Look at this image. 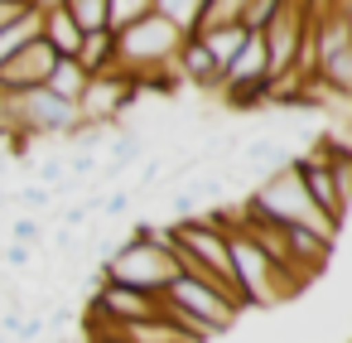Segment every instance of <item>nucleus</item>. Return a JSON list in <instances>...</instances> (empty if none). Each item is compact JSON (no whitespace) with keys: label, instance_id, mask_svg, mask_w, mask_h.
Wrapping results in <instances>:
<instances>
[{"label":"nucleus","instance_id":"1a4fd4ad","mask_svg":"<svg viewBox=\"0 0 352 343\" xmlns=\"http://www.w3.org/2000/svg\"><path fill=\"white\" fill-rule=\"evenodd\" d=\"M39 39H44L58 59H78L82 30L73 25V15L58 6V0H39Z\"/></svg>","mask_w":352,"mask_h":343},{"label":"nucleus","instance_id":"6e6552de","mask_svg":"<svg viewBox=\"0 0 352 343\" xmlns=\"http://www.w3.org/2000/svg\"><path fill=\"white\" fill-rule=\"evenodd\" d=\"M174 78H179V87H198V92H217V83H222V68H217V59L203 49V39L198 34H184V44H179V54H174Z\"/></svg>","mask_w":352,"mask_h":343},{"label":"nucleus","instance_id":"f257e3e1","mask_svg":"<svg viewBox=\"0 0 352 343\" xmlns=\"http://www.w3.org/2000/svg\"><path fill=\"white\" fill-rule=\"evenodd\" d=\"M111 44H116V73H126V78H135V87L140 92H150V87H160V92H174L179 87V78H174V54H179V44H184V34L164 20V15H140L135 25H126V30H116L111 34Z\"/></svg>","mask_w":352,"mask_h":343},{"label":"nucleus","instance_id":"dca6fc26","mask_svg":"<svg viewBox=\"0 0 352 343\" xmlns=\"http://www.w3.org/2000/svg\"><path fill=\"white\" fill-rule=\"evenodd\" d=\"M58 6L73 15V25H78L82 34L107 30V0H58Z\"/></svg>","mask_w":352,"mask_h":343},{"label":"nucleus","instance_id":"39448f33","mask_svg":"<svg viewBox=\"0 0 352 343\" xmlns=\"http://www.w3.org/2000/svg\"><path fill=\"white\" fill-rule=\"evenodd\" d=\"M169 304H179V309H188V314H198L203 324H212L217 333H227L232 324H236V314L246 309L232 290H222V285H212V280H193V276H184V271H174L169 276V285L160 290Z\"/></svg>","mask_w":352,"mask_h":343},{"label":"nucleus","instance_id":"aec40b11","mask_svg":"<svg viewBox=\"0 0 352 343\" xmlns=\"http://www.w3.org/2000/svg\"><path fill=\"white\" fill-rule=\"evenodd\" d=\"M34 251H44V247H25V242H6V266L10 271H25V266H34Z\"/></svg>","mask_w":352,"mask_h":343},{"label":"nucleus","instance_id":"423d86ee","mask_svg":"<svg viewBox=\"0 0 352 343\" xmlns=\"http://www.w3.org/2000/svg\"><path fill=\"white\" fill-rule=\"evenodd\" d=\"M135 102H140L135 78H126L116 68L111 73H92L82 97H78V126H121Z\"/></svg>","mask_w":352,"mask_h":343},{"label":"nucleus","instance_id":"f8f14e48","mask_svg":"<svg viewBox=\"0 0 352 343\" xmlns=\"http://www.w3.org/2000/svg\"><path fill=\"white\" fill-rule=\"evenodd\" d=\"M78 63H82V73H87V78H92V73H111V68H116V44H111V30L82 34V44H78Z\"/></svg>","mask_w":352,"mask_h":343},{"label":"nucleus","instance_id":"f03ea898","mask_svg":"<svg viewBox=\"0 0 352 343\" xmlns=\"http://www.w3.org/2000/svg\"><path fill=\"white\" fill-rule=\"evenodd\" d=\"M217 227H227V256H232V285H236V295H241V304L251 309V304H275V300H289V295H299L304 290V280L299 276H289V271H280L251 237H246V227L236 222V213L232 208H212L208 213Z\"/></svg>","mask_w":352,"mask_h":343},{"label":"nucleus","instance_id":"5701e85b","mask_svg":"<svg viewBox=\"0 0 352 343\" xmlns=\"http://www.w3.org/2000/svg\"><path fill=\"white\" fill-rule=\"evenodd\" d=\"M30 6H39V0H30Z\"/></svg>","mask_w":352,"mask_h":343},{"label":"nucleus","instance_id":"6ab92c4d","mask_svg":"<svg viewBox=\"0 0 352 343\" xmlns=\"http://www.w3.org/2000/svg\"><path fill=\"white\" fill-rule=\"evenodd\" d=\"M10 242L44 247V218H15V222H10Z\"/></svg>","mask_w":352,"mask_h":343},{"label":"nucleus","instance_id":"4be33fe9","mask_svg":"<svg viewBox=\"0 0 352 343\" xmlns=\"http://www.w3.org/2000/svg\"><path fill=\"white\" fill-rule=\"evenodd\" d=\"M34 6H30V0H0V30H6V25H15L20 15H30Z\"/></svg>","mask_w":352,"mask_h":343},{"label":"nucleus","instance_id":"7ed1b4c3","mask_svg":"<svg viewBox=\"0 0 352 343\" xmlns=\"http://www.w3.org/2000/svg\"><path fill=\"white\" fill-rule=\"evenodd\" d=\"M241 218H261V222H280V227H309V232H318V237H328V242H338V232H342V222H333V218L304 194V184H299V174H294V160H289L285 169L256 179V189L241 198Z\"/></svg>","mask_w":352,"mask_h":343},{"label":"nucleus","instance_id":"a211bd4d","mask_svg":"<svg viewBox=\"0 0 352 343\" xmlns=\"http://www.w3.org/2000/svg\"><path fill=\"white\" fill-rule=\"evenodd\" d=\"M140 15H150V0H107V30L111 34L126 30V25H135Z\"/></svg>","mask_w":352,"mask_h":343},{"label":"nucleus","instance_id":"9d476101","mask_svg":"<svg viewBox=\"0 0 352 343\" xmlns=\"http://www.w3.org/2000/svg\"><path fill=\"white\" fill-rule=\"evenodd\" d=\"M232 160H241V165H246V169H251L256 179H265V174L285 169V165H289L294 155H289V150H285L280 141H246V145H241V150H236Z\"/></svg>","mask_w":352,"mask_h":343},{"label":"nucleus","instance_id":"0eeeda50","mask_svg":"<svg viewBox=\"0 0 352 343\" xmlns=\"http://www.w3.org/2000/svg\"><path fill=\"white\" fill-rule=\"evenodd\" d=\"M58 54L44 44V39H30L25 49H15L6 63H0V92H30V87H44V78L54 73Z\"/></svg>","mask_w":352,"mask_h":343},{"label":"nucleus","instance_id":"412c9836","mask_svg":"<svg viewBox=\"0 0 352 343\" xmlns=\"http://www.w3.org/2000/svg\"><path fill=\"white\" fill-rule=\"evenodd\" d=\"M131 203H135V198H131V189L102 194V218H111V222H116V218H126V213H131Z\"/></svg>","mask_w":352,"mask_h":343},{"label":"nucleus","instance_id":"4468645a","mask_svg":"<svg viewBox=\"0 0 352 343\" xmlns=\"http://www.w3.org/2000/svg\"><path fill=\"white\" fill-rule=\"evenodd\" d=\"M44 87H49L54 97H63V102H73V107H78V97H82V87H87V73H82V63H78V59H58V63H54V73L44 78Z\"/></svg>","mask_w":352,"mask_h":343},{"label":"nucleus","instance_id":"20e7f679","mask_svg":"<svg viewBox=\"0 0 352 343\" xmlns=\"http://www.w3.org/2000/svg\"><path fill=\"white\" fill-rule=\"evenodd\" d=\"M174 271L179 266H174V251H169V227H155V222H135L116 242V251L102 261V280L150 290V295H160Z\"/></svg>","mask_w":352,"mask_h":343},{"label":"nucleus","instance_id":"ddd939ff","mask_svg":"<svg viewBox=\"0 0 352 343\" xmlns=\"http://www.w3.org/2000/svg\"><path fill=\"white\" fill-rule=\"evenodd\" d=\"M102 150H107V165H116V169L126 174L131 165H140V160L150 155V141H145V131H135V126H121V136H116V141H107Z\"/></svg>","mask_w":352,"mask_h":343},{"label":"nucleus","instance_id":"f3484780","mask_svg":"<svg viewBox=\"0 0 352 343\" xmlns=\"http://www.w3.org/2000/svg\"><path fill=\"white\" fill-rule=\"evenodd\" d=\"M251 0H203V15H198V30H212V25H232L246 15ZM193 30V34H198Z\"/></svg>","mask_w":352,"mask_h":343},{"label":"nucleus","instance_id":"2eb2a0df","mask_svg":"<svg viewBox=\"0 0 352 343\" xmlns=\"http://www.w3.org/2000/svg\"><path fill=\"white\" fill-rule=\"evenodd\" d=\"M150 10L164 15L179 34H193L198 30V15H203V0H150Z\"/></svg>","mask_w":352,"mask_h":343},{"label":"nucleus","instance_id":"9b49d317","mask_svg":"<svg viewBox=\"0 0 352 343\" xmlns=\"http://www.w3.org/2000/svg\"><path fill=\"white\" fill-rule=\"evenodd\" d=\"M246 34H251V30H246L241 20H232V25H212V30H198L203 49H208V54L217 59V68H227V63L236 59V49L246 44Z\"/></svg>","mask_w":352,"mask_h":343}]
</instances>
